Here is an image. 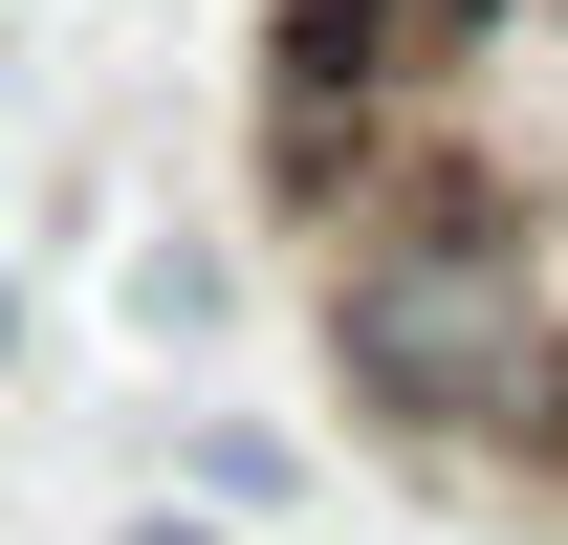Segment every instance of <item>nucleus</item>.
<instances>
[{"instance_id":"f03ea898","label":"nucleus","mask_w":568,"mask_h":545,"mask_svg":"<svg viewBox=\"0 0 568 545\" xmlns=\"http://www.w3.org/2000/svg\"><path fill=\"white\" fill-rule=\"evenodd\" d=\"M153 545H219V524H153Z\"/></svg>"},{"instance_id":"f257e3e1","label":"nucleus","mask_w":568,"mask_h":545,"mask_svg":"<svg viewBox=\"0 0 568 545\" xmlns=\"http://www.w3.org/2000/svg\"><path fill=\"white\" fill-rule=\"evenodd\" d=\"M0 349H22V284H0Z\"/></svg>"}]
</instances>
